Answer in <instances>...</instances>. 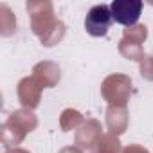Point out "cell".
<instances>
[{"label": "cell", "mask_w": 153, "mask_h": 153, "mask_svg": "<svg viewBox=\"0 0 153 153\" xmlns=\"http://www.w3.org/2000/svg\"><path fill=\"white\" fill-rule=\"evenodd\" d=\"M112 22H114V18H112L110 6L99 4L88 11V15L85 18V29L90 36H105L108 33Z\"/></svg>", "instance_id": "7a4b0ae2"}, {"label": "cell", "mask_w": 153, "mask_h": 153, "mask_svg": "<svg viewBox=\"0 0 153 153\" xmlns=\"http://www.w3.org/2000/svg\"><path fill=\"white\" fill-rule=\"evenodd\" d=\"M110 11L114 22L130 27L139 22L142 13V2L140 0H114L110 4Z\"/></svg>", "instance_id": "6da1fadb"}]
</instances>
